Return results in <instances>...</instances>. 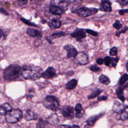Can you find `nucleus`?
Here are the masks:
<instances>
[{
  "instance_id": "obj_1",
  "label": "nucleus",
  "mask_w": 128,
  "mask_h": 128,
  "mask_svg": "<svg viewBox=\"0 0 128 128\" xmlns=\"http://www.w3.org/2000/svg\"><path fill=\"white\" fill-rule=\"evenodd\" d=\"M42 70L37 66H27L22 69L21 74L26 79L36 80L41 76Z\"/></svg>"
},
{
  "instance_id": "obj_2",
  "label": "nucleus",
  "mask_w": 128,
  "mask_h": 128,
  "mask_svg": "<svg viewBox=\"0 0 128 128\" xmlns=\"http://www.w3.org/2000/svg\"><path fill=\"white\" fill-rule=\"evenodd\" d=\"M22 68L17 64H11L4 70V78L7 81H13L19 78Z\"/></svg>"
},
{
  "instance_id": "obj_3",
  "label": "nucleus",
  "mask_w": 128,
  "mask_h": 128,
  "mask_svg": "<svg viewBox=\"0 0 128 128\" xmlns=\"http://www.w3.org/2000/svg\"><path fill=\"white\" fill-rule=\"evenodd\" d=\"M23 112L18 109H11L5 115V118L7 122L11 124L17 123L22 118H23Z\"/></svg>"
},
{
  "instance_id": "obj_4",
  "label": "nucleus",
  "mask_w": 128,
  "mask_h": 128,
  "mask_svg": "<svg viewBox=\"0 0 128 128\" xmlns=\"http://www.w3.org/2000/svg\"><path fill=\"white\" fill-rule=\"evenodd\" d=\"M43 104L47 109L52 111H56L59 108V101L57 97L54 96H47L43 101Z\"/></svg>"
},
{
  "instance_id": "obj_5",
  "label": "nucleus",
  "mask_w": 128,
  "mask_h": 128,
  "mask_svg": "<svg viewBox=\"0 0 128 128\" xmlns=\"http://www.w3.org/2000/svg\"><path fill=\"white\" fill-rule=\"evenodd\" d=\"M62 114L66 118H73L74 117V109L70 106H64L62 109Z\"/></svg>"
},
{
  "instance_id": "obj_6",
  "label": "nucleus",
  "mask_w": 128,
  "mask_h": 128,
  "mask_svg": "<svg viewBox=\"0 0 128 128\" xmlns=\"http://www.w3.org/2000/svg\"><path fill=\"white\" fill-rule=\"evenodd\" d=\"M64 50L67 51V56L69 59H72V58H75L78 53L76 49L72 46V45H66L64 46Z\"/></svg>"
},
{
  "instance_id": "obj_7",
  "label": "nucleus",
  "mask_w": 128,
  "mask_h": 128,
  "mask_svg": "<svg viewBox=\"0 0 128 128\" xmlns=\"http://www.w3.org/2000/svg\"><path fill=\"white\" fill-rule=\"evenodd\" d=\"M76 62L82 65H85L86 64H88V56L87 54L84 53H77L76 56L75 57Z\"/></svg>"
},
{
  "instance_id": "obj_8",
  "label": "nucleus",
  "mask_w": 128,
  "mask_h": 128,
  "mask_svg": "<svg viewBox=\"0 0 128 128\" xmlns=\"http://www.w3.org/2000/svg\"><path fill=\"white\" fill-rule=\"evenodd\" d=\"M94 11H97V9H90L87 8H81L77 11V14L79 16L82 17H87L91 16L93 13Z\"/></svg>"
},
{
  "instance_id": "obj_9",
  "label": "nucleus",
  "mask_w": 128,
  "mask_h": 128,
  "mask_svg": "<svg viewBox=\"0 0 128 128\" xmlns=\"http://www.w3.org/2000/svg\"><path fill=\"white\" fill-rule=\"evenodd\" d=\"M71 36L73 38H76L77 40H81V39H83L86 37V32L84 29H76L72 34H71Z\"/></svg>"
},
{
  "instance_id": "obj_10",
  "label": "nucleus",
  "mask_w": 128,
  "mask_h": 128,
  "mask_svg": "<svg viewBox=\"0 0 128 128\" xmlns=\"http://www.w3.org/2000/svg\"><path fill=\"white\" fill-rule=\"evenodd\" d=\"M56 73V70L53 67H50L44 72H43L41 73V76L44 79H50V78H53V76H55Z\"/></svg>"
},
{
  "instance_id": "obj_11",
  "label": "nucleus",
  "mask_w": 128,
  "mask_h": 128,
  "mask_svg": "<svg viewBox=\"0 0 128 128\" xmlns=\"http://www.w3.org/2000/svg\"><path fill=\"white\" fill-rule=\"evenodd\" d=\"M127 107V106L123 104L122 103H120L118 101H115L114 104H113L112 110H113L114 112H116V113L118 114V113L121 112L123 110H124Z\"/></svg>"
},
{
  "instance_id": "obj_12",
  "label": "nucleus",
  "mask_w": 128,
  "mask_h": 128,
  "mask_svg": "<svg viewBox=\"0 0 128 128\" xmlns=\"http://www.w3.org/2000/svg\"><path fill=\"white\" fill-rule=\"evenodd\" d=\"M24 118L26 121H34L35 119L38 118V116L31 109H27L24 114Z\"/></svg>"
},
{
  "instance_id": "obj_13",
  "label": "nucleus",
  "mask_w": 128,
  "mask_h": 128,
  "mask_svg": "<svg viewBox=\"0 0 128 128\" xmlns=\"http://www.w3.org/2000/svg\"><path fill=\"white\" fill-rule=\"evenodd\" d=\"M105 114V112H101V113H100L99 115H94V116H91V117H90L87 121H86V126L87 127H92L94 124V123L102 116V115H103Z\"/></svg>"
},
{
  "instance_id": "obj_14",
  "label": "nucleus",
  "mask_w": 128,
  "mask_h": 128,
  "mask_svg": "<svg viewBox=\"0 0 128 128\" xmlns=\"http://www.w3.org/2000/svg\"><path fill=\"white\" fill-rule=\"evenodd\" d=\"M127 87V85H121L117 90H116V94L118 96V97L121 100V101H124L125 100V97L124 96V90L126 89V88Z\"/></svg>"
},
{
  "instance_id": "obj_15",
  "label": "nucleus",
  "mask_w": 128,
  "mask_h": 128,
  "mask_svg": "<svg viewBox=\"0 0 128 128\" xmlns=\"http://www.w3.org/2000/svg\"><path fill=\"white\" fill-rule=\"evenodd\" d=\"M100 8L103 11L110 12L112 11L110 2L109 1V0H103L102 2H101V5H100Z\"/></svg>"
},
{
  "instance_id": "obj_16",
  "label": "nucleus",
  "mask_w": 128,
  "mask_h": 128,
  "mask_svg": "<svg viewBox=\"0 0 128 128\" xmlns=\"http://www.w3.org/2000/svg\"><path fill=\"white\" fill-rule=\"evenodd\" d=\"M74 112H75V115L76 118H80L82 117L83 114H84V111H83V108L81 103H77L75 106L74 109Z\"/></svg>"
},
{
  "instance_id": "obj_17",
  "label": "nucleus",
  "mask_w": 128,
  "mask_h": 128,
  "mask_svg": "<svg viewBox=\"0 0 128 128\" xmlns=\"http://www.w3.org/2000/svg\"><path fill=\"white\" fill-rule=\"evenodd\" d=\"M46 121H47V124H49L50 125H53V126H55L59 123L58 115L56 114H53V115H51L50 116L48 117V118L46 120Z\"/></svg>"
},
{
  "instance_id": "obj_18",
  "label": "nucleus",
  "mask_w": 128,
  "mask_h": 128,
  "mask_svg": "<svg viewBox=\"0 0 128 128\" xmlns=\"http://www.w3.org/2000/svg\"><path fill=\"white\" fill-rule=\"evenodd\" d=\"M11 109V106L8 103L0 105V115H5Z\"/></svg>"
},
{
  "instance_id": "obj_19",
  "label": "nucleus",
  "mask_w": 128,
  "mask_h": 128,
  "mask_svg": "<svg viewBox=\"0 0 128 128\" xmlns=\"http://www.w3.org/2000/svg\"><path fill=\"white\" fill-rule=\"evenodd\" d=\"M50 11L54 15H62L64 13V11L59 6H51L50 8Z\"/></svg>"
},
{
  "instance_id": "obj_20",
  "label": "nucleus",
  "mask_w": 128,
  "mask_h": 128,
  "mask_svg": "<svg viewBox=\"0 0 128 128\" xmlns=\"http://www.w3.org/2000/svg\"><path fill=\"white\" fill-rule=\"evenodd\" d=\"M127 109H128V107H127L121 112L118 113V115L117 116V119L121 120V121H126L128 118V111H127Z\"/></svg>"
},
{
  "instance_id": "obj_21",
  "label": "nucleus",
  "mask_w": 128,
  "mask_h": 128,
  "mask_svg": "<svg viewBox=\"0 0 128 128\" xmlns=\"http://www.w3.org/2000/svg\"><path fill=\"white\" fill-rule=\"evenodd\" d=\"M26 33H27V35H29L31 37H36V36H38L41 34L40 31H38L37 29H35L33 28H29L27 29V31H26Z\"/></svg>"
},
{
  "instance_id": "obj_22",
  "label": "nucleus",
  "mask_w": 128,
  "mask_h": 128,
  "mask_svg": "<svg viewBox=\"0 0 128 128\" xmlns=\"http://www.w3.org/2000/svg\"><path fill=\"white\" fill-rule=\"evenodd\" d=\"M76 85H77V81H76V79H71L70 81H69L67 83V85H66V88L67 89H69V90H72V89H73V88H76Z\"/></svg>"
},
{
  "instance_id": "obj_23",
  "label": "nucleus",
  "mask_w": 128,
  "mask_h": 128,
  "mask_svg": "<svg viewBox=\"0 0 128 128\" xmlns=\"http://www.w3.org/2000/svg\"><path fill=\"white\" fill-rule=\"evenodd\" d=\"M50 26L53 27V28H54V29H59L60 26H61V25H62V23H61V21L59 20H58V19H53L51 22H50Z\"/></svg>"
},
{
  "instance_id": "obj_24",
  "label": "nucleus",
  "mask_w": 128,
  "mask_h": 128,
  "mask_svg": "<svg viewBox=\"0 0 128 128\" xmlns=\"http://www.w3.org/2000/svg\"><path fill=\"white\" fill-rule=\"evenodd\" d=\"M99 81L100 83L103 84V85H109L110 83V79H109L108 76H105V75H101L99 78Z\"/></svg>"
},
{
  "instance_id": "obj_25",
  "label": "nucleus",
  "mask_w": 128,
  "mask_h": 128,
  "mask_svg": "<svg viewBox=\"0 0 128 128\" xmlns=\"http://www.w3.org/2000/svg\"><path fill=\"white\" fill-rule=\"evenodd\" d=\"M46 124H47V121L41 118L36 124V128H44Z\"/></svg>"
},
{
  "instance_id": "obj_26",
  "label": "nucleus",
  "mask_w": 128,
  "mask_h": 128,
  "mask_svg": "<svg viewBox=\"0 0 128 128\" xmlns=\"http://www.w3.org/2000/svg\"><path fill=\"white\" fill-rule=\"evenodd\" d=\"M100 93H101V90H100V89L96 90L95 91H94L93 93H91V94L88 97V98L89 100H91V99H93V98H94V97H97Z\"/></svg>"
},
{
  "instance_id": "obj_27",
  "label": "nucleus",
  "mask_w": 128,
  "mask_h": 128,
  "mask_svg": "<svg viewBox=\"0 0 128 128\" xmlns=\"http://www.w3.org/2000/svg\"><path fill=\"white\" fill-rule=\"evenodd\" d=\"M68 5H69L68 2H67V1H62L61 2H59V7L61 8L64 11V10H66L67 8Z\"/></svg>"
},
{
  "instance_id": "obj_28",
  "label": "nucleus",
  "mask_w": 128,
  "mask_h": 128,
  "mask_svg": "<svg viewBox=\"0 0 128 128\" xmlns=\"http://www.w3.org/2000/svg\"><path fill=\"white\" fill-rule=\"evenodd\" d=\"M127 79H128V75H127V73L124 74V75L121 77V79H120V80H119V85H124V84L127 81Z\"/></svg>"
},
{
  "instance_id": "obj_29",
  "label": "nucleus",
  "mask_w": 128,
  "mask_h": 128,
  "mask_svg": "<svg viewBox=\"0 0 128 128\" xmlns=\"http://www.w3.org/2000/svg\"><path fill=\"white\" fill-rule=\"evenodd\" d=\"M64 35H65V33L64 32H58V33H55L53 35H52L50 36V38H60V37H63Z\"/></svg>"
},
{
  "instance_id": "obj_30",
  "label": "nucleus",
  "mask_w": 128,
  "mask_h": 128,
  "mask_svg": "<svg viewBox=\"0 0 128 128\" xmlns=\"http://www.w3.org/2000/svg\"><path fill=\"white\" fill-rule=\"evenodd\" d=\"M113 27H114L115 29H116L117 30H119V29H121L122 25H121V23L118 20H117V21L113 24Z\"/></svg>"
},
{
  "instance_id": "obj_31",
  "label": "nucleus",
  "mask_w": 128,
  "mask_h": 128,
  "mask_svg": "<svg viewBox=\"0 0 128 128\" xmlns=\"http://www.w3.org/2000/svg\"><path fill=\"white\" fill-rule=\"evenodd\" d=\"M117 53H118V49H117L116 47H112V48L110 50V51H109V54H110L111 56H116Z\"/></svg>"
},
{
  "instance_id": "obj_32",
  "label": "nucleus",
  "mask_w": 128,
  "mask_h": 128,
  "mask_svg": "<svg viewBox=\"0 0 128 128\" xmlns=\"http://www.w3.org/2000/svg\"><path fill=\"white\" fill-rule=\"evenodd\" d=\"M59 128H79V127L78 125H60Z\"/></svg>"
},
{
  "instance_id": "obj_33",
  "label": "nucleus",
  "mask_w": 128,
  "mask_h": 128,
  "mask_svg": "<svg viewBox=\"0 0 128 128\" xmlns=\"http://www.w3.org/2000/svg\"><path fill=\"white\" fill-rule=\"evenodd\" d=\"M111 58L109 57V56H106L104 59H103V63H105V64L106 66H109L110 65V63H111Z\"/></svg>"
},
{
  "instance_id": "obj_34",
  "label": "nucleus",
  "mask_w": 128,
  "mask_h": 128,
  "mask_svg": "<svg viewBox=\"0 0 128 128\" xmlns=\"http://www.w3.org/2000/svg\"><path fill=\"white\" fill-rule=\"evenodd\" d=\"M90 70H91V71H93V72H98V71L100 70V67H97V66H96V65H92V66H91V67H90Z\"/></svg>"
},
{
  "instance_id": "obj_35",
  "label": "nucleus",
  "mask_w": 128,
  "mask_h": 128,
  "mask_svg": "<svg viewBox=\"0 0 128 128\" xmlns=\"http://www.w3.org/2000/svg\"><path fill=\"white\" fill-rule=\"evenodd\" d=\"M85 31V32H88V34H90V35H93L94 37L98 35V33L97 32H94V31H92V30H90V29H86Z\"/></svg>"
},
{
  "instance_id": "obj_36",
  "label": "nucleus",
  "mask_w": 128,
  "mask_h": 128,
  "mask_svg": "<svg viewBox=\"0 0 128 128\" xmlns=\"http://www.w3.org/2000/svg\"><path fill=\"white\" fill-rule=\"evenodd\" d=\"M118 62V58L112 59H111V63H110V64H112V66L115 67H116V64H117Z\"/></svg>"
},
{
  "instance_id": "obj_37",
  "label": "nucleus",
  "mask_w": 128,
  "mask_h": 128,
  "mask_svg": "<svg viewBox=\"0 0 128 128\" xmlns=\"http://www.w3.org/2000/svg\"><path fill=\"white\" fill-rule=\"evenodd\" d=\"M68 1L73 4H79V3H81L82 0H68Z\"/></svg>"
},
{
  "instance_id": "obj_38",
  "label": "nucleus",
  "mask_w": 128,
  "mask_h": 128,
  "mask_svg": "<svg viewBox=\"0 0 128 128\" xmlns=\"http://www.w3.org/2000/svg\"><path fill=\"white\" fill-rule=\"evenodd\" d=\"M21 20L25 23H27L28 25H30V26H36V25L35 24H34V23H30L29 21H28V20H24L23 18H21Z\"/></svg>"
},
{
  "instance_id": "obj_39",
  "label": "nucleus",
  "mask_w": 128,
  "mask_h": 128,
  "mask_svg": "<svg viewBox=\"0 0 128 128\" xmlns=\"http://www.w3.org/2000/svg\"><path fill=\"white\" fill-rule=\"evenodd\" d=\"M18 3H19V5H26V4L27 3V0H18Z\"/></svg>"
},
{
  "instance_id": "obj_40",
  "label": "nucleus",
  "mask_w": 128,
  "mask_h": 128,
  "mask_svg": "<svg viewBox=\"0 0 128 128\" xmlns=\"http://www.w3.org/2000/svg\"><path fill=\"white\" fill-rule=\"evenodd\" d=\"M118 1L121 5H126L128 3V0H118Z\"/></svg>"
},
{
  "instance_id": "obj_41",
  "label": "nucleus",
  "mask_w": 128,
  "mask_h": 128,
  "mask_svg": "<svg viewBox=\"0 0 128 128\" xmlns=\"http://www.w3.org/2000/svg\"><path fill=\"white\" fill-rule=\"evenodd\" d=\"M107 100V97L106 96H102V97H99L97 100L98 101H101V100Z\"/></svg>"
},
{
  "instance_id": "obj_42",
  "label": "nucleus",
  "mask_w": 128,
  "mask_h": 128,
  "mask_svg": "<svg viewBox=\"0 0 128 128\" xmlns=\"http://www.w3.org/2000/svg\"><path fill=\"white\" fill-rule=\"evenodd\" d=\"M97 63L98 64H103V59H98L97 60Z\"/></svg>"
},
{
  "instance_id": "obj_43",
  "label": "nucleus",
  "mask_w": 128,
  "mask_h": 128,
  "mask_svg": "<svg viewBox=\"0 0 128 128\" xmlns=\"http://www.w3.org/2000/svg\"><path fill=\"white\" fill-rule=\"evenodd\" d=\"M127 11H128V10H121V11H119V14H121V15H123V14H126V13H127Z\"/></svg>"
},
{
  "instance_id": "obj_44",
  "label": "nucleus",
  "mask_w": 128,
  "mask_h": 128,
  "mask_svg": "<svg viewBox=\"0 0 128 128\" xmlns=\"http://www.w3.org/2000/svg\"><path fill=\"white\" fill-rule=\"evenodd\" d=\"M3 35H4V33H3V32H2V30L1 29H0V41H1V39L2 38Z\"/></svg>"
}]
</instances>
